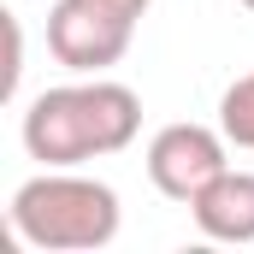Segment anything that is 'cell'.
<instances>
[{
	"label": "cell",
	"mask_w": 254,
	"mask_h": 254,
	"mask_svg": "<svg viewBox=\"0 0 254 254\" xmlns=\"http://www.w3.org/2000/svg\"><path fill=\"white\" fill-rule=\"evenodd\" d=\"M136 95L125 83H83V89H48L30 119H24V142L36 160L48 166H77L95 154H113L136 136Z\"/></svg>",
	"instance_id": "1"
},
{
	"label": "cell",
	"mask_w": 254,
	"mask_h": 254,
	"mask_svg": "<svg viewBox=\"0 0 254 254\" xmlns=\"http://www.w3.org/2000/svg\"><path fill=\"white\" fill-rule=\"evenodd\" d=\"M12 219L36 249H101L119 231V201L89 178H36L18 190Z\"/></svg>",
	"instance_id": "2"
},
{
	"label": "cell",
	"mask_w": 254,
	"mask_h": 254,
	"mask_svg": "<svg viewBox=\"0 0 254 254\" xmlns=\"http://www.w3.org/2000/svg\"><path fill=\"white\" fill-rule=\"evenodd\" d=\"M48 48H54V60L71 65V71L113 65L130 48V18H113V12L95 6V0H60L54 18H48Z\"/></svg>",
	"instance_id": "3"
},
{
	"label": "cell",
	"mask_w": 254,
	"mask_h": 254,
	"mask_svg": "<svg viewBox=\"0 0 254 254\" xmlns=\"http://www.w3.org/2000/svg\"><path fill=\"white\" fill-rule=\"evenodd\" d=\"M219 172H225V148L201 125H166L154 136V148H148V178L172 201H195Z\"/></svg>",
	"instance_id": "4"
},
{
	"label": "cell",
	"mask_w": 254,
	"mask_h": 254,
	"mask_svg": "<svg viewBox=\"0 0 254 254\" xmlns=\"http://www.w3.org/2000/svg\"><path fill=\"white\" fill-rule=\"evenodd\" d=\"M190 207H195V225L219 243H249L254 237V178L249 172H219Z\"/></svg>",
	"instance_id": "5"
},
{
	"label": "cell",
	"mask_w": 254,
	"mask_h": 254,
	"mask_svg": "<svg viewBox=\"0 0 254 254\" xmlns=\"http://www.w3.org/2000/svg\"><path fill=\"white\" fill-rule=\"evenodd\" d=\"M219 119H225V136H231L237 148H254V71H249V77H237V83L225 89Z\"/></svg>",
	"instance_id": "6"
},
{
	"label": "cell",
	"mask_w": 254,
	"mask_h": 254,
	"mask_svg": "<svg viewBox=\"0 0 254 254\" xmlns=\"http://www.w3.org/2000/svg\"><path fill=\"white\" fill-rule=\"evenodd\" d=\"M12 83H18V24L6 18V71H0V95H12Z\"/></svg>",
	"instance_id": "7"
},
{
	"label": "cell",
	"mask_w": 254,
	"mask_h": 254,
	"mask_svg": "<svg viewBox=\"0 0 254 254\" xmlns=\"http://www.w3.org/2000/svg\"><path fill=\"white\" fill-rule=\"evenodd\" d=\"M95 6H107L113 18H130V24H136V18L148 12V0H95Z\"/></svg>",
	"instance_id": "8"
},
{
	"label": "cell",
	"mask_w": 254,
	"mask_h": 254,
	"mask_svg": "<svg viewBox=\"0 0 254 254\" xmlns=\"http://www.w3.org/2000/svg\"><path fill=\"white\" fill-rule=\"evenodd\" d=\"M243 6H249V12H254V0H243Z\"/></svg>",
	"instance_id": "9"
}]
</instances>
